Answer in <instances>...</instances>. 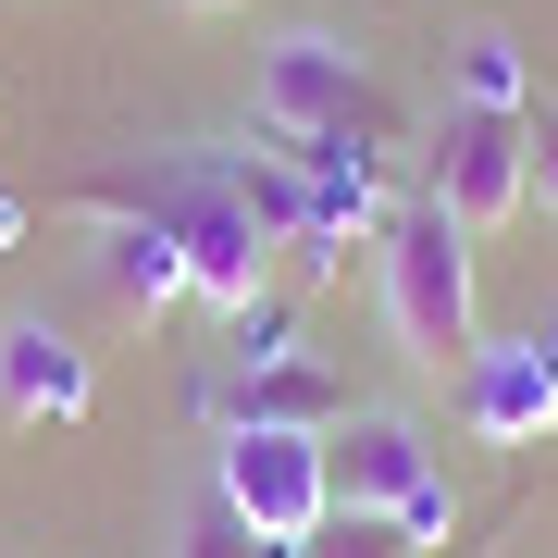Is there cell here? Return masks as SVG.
I'll return each mask as SVG.
<instances>
[{"label": "cell", "instance_id": "obj_1", "mask_svg": "<svg viewBox=\"0 0 558 558\" xmlns=\"http://www.w3.org/2000/svg\"><path fill=\"white\" fill-rule=\"evenodd\" d=\"M87 223H161V236L186 248V299L211 311H248L260 274H274V248L299 236V161L286 149H149V161H100V174L62 186Z\"/></svg>", "mask_w": 558, "mask_h": 558}, {"label": "cell", "instance_id": "obj_2", "mask_svg": "<svg viewBox=\"0 0 558 558\" xmlns=\"http://www.w3.org/2000/svg\"><path fill=\"white\" fill-rule=\"evenodd\" d=\"M373 274H385V323H398V348L422 360V373H472V360H484V311H472V236H459V223H447L435 199L385 211Z\"/></svg>", "mask_w": 558, "mask_h": 558}, {"label": "cell", "instance_id": "obj_3", "mask_svg": "<svg viewBox=\"0 0 558 558\" xmlns=\"http://www.w3.org/2000/svg\"><path fill=\"white\" fill-rule=\"evenodd\" d=\"M260 149H323V137H373L385 100H373V62H360L336 25H286L274 50H260Z\"/></svg>", "mask_w": 558, "mask_h": 558}, {"label": "cell", "instance_id": "obj_4", "mask_svg": "<svg viewBox=\"0 0 558 558\" xmlns=\"http://www.w3.org/2000/svg\"><path fill=\"white\" fill-rule=\"evenodd\" d=\"M459 236H497V223L534 211V112H484V100H447L435 124V186H422Z\"/></svg>", "mask_w": 558, "mask_h": 558}, {"label": "cell", "instance_id": "obj_5", "mask_svg": "<svg viewBox=\"0 0 558 558\" xmlns=\"http://www.w3.org/2000/svg\"><path fill=\"white\" fill-rule=\"evenodd\" d=\"M211 497L248 521V534H274V546H311L323 521H336V472H323V435H223L211 459Z\"/></svg>", "mask_w": 558, "mask_h": 558}, {"label": "cell", "instance_id": "obj_6", "mask_svg": "<svg viewBox=\"0 0 558 558\" xmlns=\"http://www.w3.org/2000/svg\"><path fill=\"white\" fill-rule=\"evenodd\" d=\"M323 472H336V509H410L435 484V435L410 410H348L323 435Z\"/></svg>", "mask_w": 558, "mask_h": 558}, {"label": "cell", "instance_id": "obj_7", "mask_svg": "<svg viewBox=\"0 0 558 558\" xmlns=\"http://www.w3.org/2000/svg\"><path fill=\"white\" fill-rule=\"evenodd\" d=\"M248 422H260V435H336V422H348V385L323 373V360H299V348H286V360H248V373L223 385V435H248Z\"/></svg>", "mask_w": 558, "mask_h": 558}, {"label": "cell", "instance_id": "obj_8", "mask_svg": "<svg viewBox=\"0 0 558 558\" xmlns=\"http://www.w3.org/2000/svg\"><path fill=\"white\" fill-rule=\"evenodd\" d=\"M0 410H13V422H75L87 410V348L62 336L50 311L0 323Z\"/></svg>", "mask_w": 558, "mask_h": 558}, {"label": "cell", "instance_id": "obj_9", "mask_svg": "<svg viewBox=\"0 0 558 558\" xmlns=\"http://www.w3.org/2000/svg\"><path fill=\"white\" fill-rule=\"evenodd\" d=\"M459 385H472V435H497V447H546V435H558V373H546V348H484Z\"/></svg>", "mask_w": 558, "mask_h": 558}, {"label": "cell", "instance_id": "obj_10", "mask_svg": "<svg viewBox=\"0 0 558 558\" xmlns=\"http://www.w3.org/2000/svg\"><path fill=\"white\" fill-rule=\"evenodd\" d=\"M100 274L124 311H174L186 299V248L161 236V223H100Z\"/></svg>", "mask_w": 558, "mask_h": 558}, {"label": "cell", "instance_id": "obj_11", "mask_svg": "<svg viewBox=\"0 0 558 558\" xmlns=\"http://www.w3.org/2000/svg\"><path fill=\"white\" fill-rule=\"evenodd\" d=\"M459 100H484V112H534V87H521V50L484 25V38H459Z\"/></svg>", "mask_w": 558, "mask_h": 558}, {"label": "cell", "instance_id": "obj_12", "mask_svg": "<svg viewBox=\"0 0 558 558\" xmlns=\"http://www.w3.org/2000/svg\"><path fill=\"white\" fill-rule=\"evenodd\" d=\"M299 558H422V546H410V521H398V509H336Z\"/></svg>", "mask_w": 558, "mask_h": 558}, {"label": "cell", "instance_id": "obj_13", "mask_svg": "<svg viewBox=\"0 0 558 558\" xmlns=\"http://www.w3.org/2000/svg\"><path fill=\"white\" fill-rule=\"evenodd\" d=\"M174 558H299V546H274V534H248L223 497H199L186 509V534H174Z\"/></svg>", "mask_w": 558, "mask_h": 558}, {"label": "cell", "instance_id": "obj_14", "mask_svg": "<svg viewBox=\"0 0 558 558\" xmlns=\"http://www.w3.org/2000/svg\"><path fill=\"white\" fill-rule=\"evenodd\" d=\"M398 521H410V546H435V534H447V521H459V497H447V472H435V484H422V497H410Z\"/></svg>", "mask_w": 558, "mask_h": 558}, {"label": "cell", "instance_id": "obj_15", "mask_svg": "<svg viewBox=\"0 0 558 558\" xmlns=\"http://www.w3.org/2000/svg\"><path fill=\"white\" fill-rule=\"evenodd\" d=\"M534 186H546V211H558V100H534Z\"/></svg>", "mask_w": 558, "mask_h": 558}, {"label": "cell", "instance_id": "obj_16", "mask_svg": "<svg viewBox=\"0 0 558 558\" xmlns=\"http://www.w3.org/2000/svg\"><path fill=\"white\" fill-rule=\"evenodd\" d=\"M174 13H248V0H174Z\"/></svg>", "mask_w": 558, "mask_h": 558}, {"label": "cell", "instance_id": "obj_17", "mask_svg": "<svg viewBox=\"0 0 558 558\" xmlns=\"http://www.w3.org/2000/svg\"><path fill=\"white\" fill-rule=\"evenodd\" d=\"M534 348H546V373H558V336H534Z\"/></svg>", "mask_w": 558, "mask_h": 558}]
</instances>
